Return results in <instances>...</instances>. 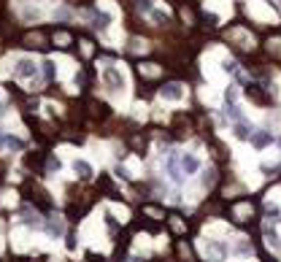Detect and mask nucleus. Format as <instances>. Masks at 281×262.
<instances>
[{
    "instance_id": "nucleus-2",
    "label": "nucleus",
    "mask_w": 281,
    "mask_h": 262,
    "mask_svg": "<svg viewBox=\"0 0 281 262\" xmlns=\"http://www.w3.org/2000/svg\"><path fill=\"white\" fill-rule=\"evenodd\" d=\"M184 98H187V87L179 81H170L160 89V100H162V103H181Z\"/></svg>"
},
{
    "instance_id": "nucleus-19",
    "label": "nucleus",
    "mask_w": 281,
    "mask_h": 262,
    "mask_svg": "<svg viewBox=\"0 0 281 262\" xmlns=\"http://www.w3.org/2000/svg\"><path fill=\"white\" fill-rule=\"evenodd\" d=\"M6 146L8 149H24V141L14 138V135H6Z\"/></svg>"
},
{
    "instance_id": "nucleus-31",
    "label": "nucleus",
    "mask_w": 281,
    "mask_h": 262,
    "mask_svg": "<svg viewBox=\"0 0 281 262\" xmlns=\"http://www.w3.org/2000/svg\"><path fill=\"white\" fill-rule=\"evenodd\" d=\"M46 165H49V170H60V160H57V157H54V160H49Z\"/></svg>"
},
{
    "instance_id": "nucleus-6",
    "label": "nucleus",
    "mask_w": 281,
    "mask_h": 262,
    "mask_svg": "<svg viewBox=\"0 0 281 262\" xmlns=\"http://www.w3.org/2000/svg\"><path fill=\"white\" fill-rule=\"evenodd\" d=\"M227 38L233 43H238L241 49H252V43H254V38L252 35H246L243 30H233V33H227Z\"/></svg>"
},
{
    "instance_id": "nucleus-18",
    "label": "nucleus",
    "mask_w": 281,
    "mask_h": 262,
    "mask_svg": "<svg viewBox=\"0 0 281 262\" xmlns=\"http://www.w3.org/2000/svg\"><path fill=\"white\" fill-rule=\"evenodd\" d=\"M24 224H33V227H41V219H38V214L35 211H30V208H24Z\"/></svg>"
},
{
    "instance_id": "nucleus-16",
    "label": "nucleus",
    "mask_w": 281,
    "mask_h": 262,
    "mask_svg": "<svg viewBox=\"0 0 281 262\" xmlns=\"http://www.w3.org/2000/svg\"><path fill=\"white\" fill-rule=\"evenodd\" d=\"M108 24H111V17H108V14H103V11H98V14H95V24H92V27L105 30Z\"/></svg>"
},
{
    "instance_id": "nucleus-15",
    "label": "nucleus",
    "mask_w": 281,
    "mask_h": 262,
    "mask_svg": "<svg viewBox=\"0 0 281 262\" xmlns=\"http://www.w3.org/2000/svg\"><path fill=\"white\" fill-rule=\"evenodd\" d=\"M214 181H217V170H214V168H208V170H205L203 176H200V186H203V189H208V186H214Z\"/></svg>"
},
{
    "instance_id": "nucleus-20",
    "label": "nucleus",
    "mask_w": 281,
    "mask_h": 262,
    "mask_svg": "<svg viewBox=\"0 0 281 262\" xmlns=\"http://www.w3.org/2000/svg\"><path fill=\"white\" fill-rule=\"evenodd\" d=\"M138 11L152 14V11H154V0H138Z\"/></svg>"
},
{
    "instance_id": "nucleus-25",
    "label": "nucleus",
    "mask_w": 281,
    "mask_h": 262,
    "mask_svg": "<svg viewBox=\"0 0 281 262\" xmlns=\"http://www.w3.org/2000/svg\"><path fill=\"white\" fill-rule=\"evenodd\" d=\"M268 49H270L273 54H279V57H281V41H279V38H276V41H270V43H268Z\"/></svg>"
},
{
    "instance_id": "nucleus-12",
    "label": "nucleus",
    "mask_w": 281,
    "mask_h": 262,
    "mask_svg": "<svg viewBox=\"0 0 281 262\" xmlns=\"http://www.w3.org/2000/svg\"><path fill=\"white\" fill-rule=\"evenodd\" d=\"M235 254H238V257H249V254H252V243H249L246 238H235Z\"/></svg>"
},
{
    "instance_id": "nucleus-1",
    "label": "nucleus",
    "mask_w": 281,
    "mask_h": 262,
    "mask_svg": "<svg viewBox=\"0 0 281 262\" xmlns=\"http://www.w3.org/2000/svg\"><path fill=\"white\" fill-rule=\"evenodd\" d=\"M103 84H105V89L114 92V95H124V92H127V79H124V73L119 68H114V65L103 68Z\"/></svg>"
},
{
    "instance_id": "nucleus-8",
    "label": "nucleus",
    "mask_w": 281,
    "mask_h": 262,
    "mask_svg": "<svg viewBox=\"0 0 281 262\" xmlns=\"http://www.w3.org/2000/svg\"><path fill=\"white\" fill-rule=\"evenodd\" d=\"M233 133H235V138L238 141H252V135H254V130H252V124H246V122H238L233 127Z\"/></svg>"
},
{
    "instance_id": "nucleus-22",
    "label": "nucleus",
    "mask_w": 281,
    "mask_h": 262,
    "mask_svg": "<svg viewBox=\"0 0 281 262\" xmlns=\"http://www.w3.org/2000/svg\"><path fill=\"white\" fill-rule=\"evenodd\" d=\"M140 73H143V76H157L160 68L157 65H140Z\"/></svg>"
},
{
    "instance_id": "nucleus-27",
    "label": "nucleus",
    "mask_w": 281,
    "mask_h": 262,
    "mask_svg": "<svg viewBox=\"0 0 281 262\" xmlns=\"http://www.w3.org/2000/svg\"><path fill=\"white\" fill-rule=\"evenodd\" d=\"M281 122V114L279 111H273V114H268V124H279Z\"/></svg>"
},
{
    "instance_id": "nucleus-9",
    "label": "nucleus",
    "mask_w": 281,
    "mask_h": 262,
    "mask_svg": "<svg viewBox=\"0 0 281 262\" xmlns=\"http://www.w3.org/2000/svg\"><path fill=\"white\" fill-rule=\"evenodd\" d=\"M73 170H76V173H79V179H84V181H89V179H92V165H89V162H84V160H76V162H73Z\"/></svg>"
},
{
    "instance_id": "nucleus-4",
    "label": "nucleus",
    "mask_w": 281,
    "mask_h": 262,
    "mask_svg": "<svg viewBox=\"0 0 281 262\" xmlns=\"http://www.w3.org/2000/svg\"><path fill=\"white\" fill-rule=\"evenodd\" d=\"M35 73H38V68H35V62L30 57L17 60V68H14V76L17 79H33Z\"/></svg>"
},
{
    "instance_id": "nucleus-21",
    "label": "nucleus",
    "mask_w": 281,
    "mask_h": 262,
    "mask_svg": "<svg viewBox=\"0 0 281 262\" xmlns=\"http://www.w3.org/2000/svg\"><path fill=\"white\" fill-rule=\"evenodd\" d=\"M43 76H46V81H52V79H54V62H52V60L43 62Z\"/></svg>"
},
{
    "instance_id": "nucleus-11",
    "label": "nucleus",
    "mask_w": 281,
    "mask_h": 262,
    "mask_svg": "<svg viewBox=\"0 0 281 262\" xmlns=\"http://www.w3.org/2000/svg\"><path fill=\"white\" fill-rule=\"evenodd\" d=\"M46 233L52 235V238H57V235H62V222H60L57 216H52V219L46 222Z\"/></svg>"
},
{
    "instance_id": "nucleus-7",
    "label": "nucleus",
    "mask_w": 281,
    "mask_h": 262,
    "mask_svg": "<svg viewBox=\"0 0 281 262\" xmlns=\"http://www.w3.org/2000/svg\"><path fill=\"white\" fill-rule=\"evenodd\" d=\"M30 200H33L35 205H41V208H49V205H52L49 203V195L43 192L41 186H30Z\"/></svg>"
},
{
    "instance_id": "nucleus-10",
    "label": "nucleus",
    "mask_w": 281,
    "mask_h": 262,
    "mask_svg": "<svg viewBox=\"0 0 281 262\" xmlns=\"http://www.w3.org/2000/svg\"><path fill=\"white\" fill-rule=\"evenodd\" d=\"M265 238H268L270 249H281V238H279V233L273 230V224H265Z\"/></svg>"
},
{
    "instance_id": "nucleus-23",
    "label": "nucleus",
    "mask_w": 281,
    "mask_h": 262,
    "mask_svg": "<svg viewBox=\"0 0 281 262\" xmlns=\"http://www.w3.org/2000/svg\"><path fill=\"white\" fill-rule=\"evenodd\" d=\"M152 19L157 24H168V14H165V11H152Z\"/></svg>"
},
{
    "instance_id": "nucleus-13",
    "label": "nucleus",
    "mask_w": 281,
    "mask_h": 262,
    "mask_svg": "<svg viewBox=\"0 0 281 262\" xmlns=\"http://www.w3.org/2000/svg\"><path fill=\"white\" fill-rule=\"evenodd\" d=\"M27 43H30V46H35V49H46V35H43V33H30Z\"/></svg>"
},
{
    "instance_id": "nucleus-3",
    "label": "nucleus",
    "mask_w": 281,
    "mask_h": 262,
    "mask_svg": "<svg viewBox=\"0 0 281 262\" xmlns=\"http://www.w3.org/2000/svg\"><path fill=\"white\" fill-rule=\"evenodd\" d=\"M179 168H181V173H184V176L198 173V170H200V160H198V154H192V152L179 154Z\"/></svg>"
},
{
    "instance_id": "nucleus-5",
    "label": "nucleus",
    "mask_w": 281,
    "mask_h": 262,
    "mask_svg": "<svg viewBox=\"0 0 281 262\" xmlns=\"http://www.w3.org/2000/svg\"><path fill=\"white\" fill-rule=\"evenodd\" d=\"M249 143L257 149V152H262V149H268L270 143H273V135L268 133V130H254V135H252V141Z\"/></svg>"
},
{
    "instance_id": "nucleus-30",
    "label": "nucleus",
    "mask_w": 281,
    "mask_h": 262,
    "mask_svg": "<svg viewBox=\"0 0 281 262\" xmlns=\"http://www.w3.org/2000/svg\"><path fill=\"white\" fill-rule=\"evenodd\" d=\"M117 176H119V179H130V173L122 168V165H117Z\"/></svg>"
},
{
    "instance_id": "nucleus-29",
    "label": "nucleus",
    "mask_w": 281,
    "mask_h": 262,
    "mask_svg": "<svg viewBox=\"0 0 281 262\" xmlns=\"http://www.w3.org/2000/svg\"><path fill=\"white\" fill-rule=\"evenodd\" d=\"M146 214L154 216V219H162V211H157V208H146Z\"/></svg>"
},
{
    "instance_id": "nucleus-24",
    "label": "nucleus",
    "mask_w": 281,
    "mask_h": 262,
    "mask_svg": "<svg viewBox=\"0 0 281 262\" xmlns=\"http://www.w3.org/2000/svg\"><path fill=\"white\" fill-rule=\"evenodd\" d=\"M54 41H57L60 46H68V43H70V35H68V33H57V35H54Z\"/></svg>"
},
{
    "instance_id": "nucleus-17",
    "label": "nucleus",
    "mask_w": 281,
    "mask_h": 262,
    "mask_svg": "<svg viewBox=\"0 0 281 262\" xmlns=\"http://www.w3.org/2000/svg\"><path fill=\"white\" fill-rule=\"evenodd\" d=\"M22 17L24 19H27V22H38V19H41L43 17V11H41V8H24V11H22Z\"/></svg>"
},
{
    "instance_id": "nucleus-26",
    "label": "nucleus",
    "mask_w": 281,
    "mask_h": 262,
    "mask_svg": "<svg viewBox=\"0 0 281 262\" xmlns=\"http://www.w3.org/2000/svg\"><path fill=\"white\" fill-rule=\"evenodd\" d=\"M184 227H187V224H184L179 216H173V230H176V233H184Z\"/></svg>"
},
{
    "instance_id": "nucleus-28",
    "label": "nucleus",
    "mask_w": 281,
    "mask_h": 262,
    "mask_svg": "<svg viewBox=\"0 0 281 262\" xmlns=\"http://www.w3.org/2000/svg\"><path fill=\"white\" fill-rule=\"evenodd\" d=\"M54 17H60V19H70V11H68V8H57V11H54Z\"/></svg>"
},
{
    "instance_id": "nucleus-32",
    "label": "nucleus",
    "mask_w": 281,
    "mask_h": 262,
    "mask_svg": "<svg viewBox=\"0 0 281 262\" xmlns=\"http://www.w3.org/2000/svg\"><path fill=\"white\" fill-rule=\"evenodd\" d=\"M279 146H281V138H279Z\"/></svg>"
},
{
    "instance_id": "nucleus-14",
    "label": "nucleus",
    "mask_w": 281,
    "mask_h": 262,
    "mask_svg": "<svg viewBox=\"0 0 281 262\" xmlns=\"http://www.w3.org/2000/svg\"><path fill=\"white\" fill-rule=\"evenodd\" d=\"M127 49H130V52H135V54H143L149 49V43L143 41V38H130V46Z\"/></svg>"
}]
</instances>
